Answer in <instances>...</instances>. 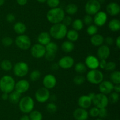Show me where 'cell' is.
<instances>
[{"instance_id": "1", "label": "cell", "mask_w": 120, "mask_h": 120, "mask_svg": "<svg viewBox=\"0 0 120 120\" xmlns=\"http://www.w3.org/2000/svg\"><path fill=\"white\" fill-rule=\"evenodd\" d=\"M65 16V12L60 7L51 8L46 14V18L52 24L61 23Z\"/></svg>"}, {"instance_id": "2", "label": "cell", "mask_w": 120, "mask_h": 120, "mask_svg": "<svg viewBox=\"0 0 120 120\" xmlns=\"http://www.w3.org/2000/svg\"><path fill=\"white\" fill-rule=\"evenodd\" d=\"M68 27L63 24L61 23L53 24L49 29V34L50 36L55 40H62L66 37Z\"/></svg>"}, {"instance_id": "3", "label": "cell", "mask_w": 120, "mask_h": 120, "mask_svg": "<svg viewBox=\"0 0 120 120\" xmlns=\"http://www.w3.org/2000/svg\"><path fill=\"white\" fill-rule=\"evenodd\" d=\"M15 80L10 75H4L0 79V90L2 92L9 94L14 90Z\"/></svg>"}, {"instance_id": "4", "label": "cell", "mask_w": 120, "mask_h": 120, "mask_svg": "<svg viewBox=\"0 0 120 120\" xmlns=\"http://www.w3.org/2000/svg\"><path fill=\"white\" fill-rule=\"evenodd\" d=\"M18 104L20 111L25 114H29L34 110L35 107L34 99L29 96H25L21 98Z\"/></svg>"}, {"instance_id": "5", "label": "cell", "mask_w": 120, "mask_h": 120, "mask_svg": "<svg viewBox=\"0 0 120 120\" xmlns=\"http://www.w3.org/2000/svg\"><path fill=\"white\" fill-rule=\"evenodd\" d=\"M86 79L92 84L98 85L104 80V74L98 69H90L87 74Z\"/></svg>"}, {"instance_id": "6", "label": "cell", "mask_w": 120, "mask_h": 120, "mask_svg": "<svg viewBox=\"0 0 120 120\" xmlns=\"http://www.w3.org/2000/svg\"><path fill=\"white\" fill-rule=\"evenodd\" d=\"M15 43L17 47L22 50H28L31 47V40L28 35L25 34L19 35L16 36Z\"/></svg>"}, {"instance_id": "7", "label": "cell", "mask_w": 120, "mask_h": 120, "mask_svg": "<svg viewBox=\"0 0 120 120\" xmlns=\"http://www.w3.org/2000/svg\"><path fill=\"white\" fill-rule=\"evenodd\" d=\"M13 71L15 76L18 77H23L29 72V66L25 62H18L13 66Z\"/></svg>"}, {"instance_id": "8", "label": "cell", "mask_w": 120, "mask_h": 120, "mask_svg": "<svg viewBox=\"0 0 120 120\" xmlns=\"http://www.w3.org/2000/svg\"><path fill=\"white\" fill-rule=\"evenodd\" d=\"M101 8V4L98 0H89L85 5V12L90 15H94Z\"/></svg>"}, {"instance_id": "9", "label": "cell", "mask_w": 120, "mask_h": 120, "mask_svg": "<svg viewBox=\"0 0 120 120\" xmlns=\"http://www.w3.org/2000/svg\"><path fill=\"white\" fill-rule=\"evenodd\" d=\"M109 103V99L107 95L98 93L96 94L94 98L92 100V104L94 107L98 108H106Z\"/></svg>"}, {"instance_id": "10", "label": "cell", "mask_w": 120, "mask_h": 120, "mask_svg": "<svg viewBox=\"0 0 120 120\" xmlns=\"http://www.w3.org/2000/svg\"><path fill=\"white\" fill-rule=\"evenodd\" d=\"M50 94L49 90L44 87H41L36 91L35 97L36 100L40 103H45L49 100Z\"/></svg>"}, {"instance_id": "11", "label": "cell", "mask_w": 120, "mask_h": 120, "mask_svg": "<svg viewBox=\"0 0 120 120\" xmlns=\"http://www.w3.org/2000/svg\"><path fill=\"white\" fill-rule=\"evenodd\" d=\"M46 52L45 47L39 43L35 44L30 47V54L35 58H43L45 55Z\"/></svg>"}, {"instance_id": "12", "label": "cell", "mask_w": 120, "mask_h": 120, "mask_svg": "<svg viewBox=\"0 0 120 120\" xmlns=\"http://www.w3.org/2000/svg\"><path fill=\"white\" fill-rule=\"evenodd\" d=\"M107 14L103 11H99L93 17V22L97 27H103L107 21Z\"/></svg>"}, {"instance_id": "13", "label": "cell", "mask_w": 120, "mask_h": 120, "mask_svg": "<svg viewBox=\"0 0 120 120\" xmlns=\"http://www.w3.org/2000/svg\"><path fill=\"white\" fill-rule=\"evenodd\" d=\"M42 84L45 88L52 89L55 87L57 84V79L55 75L48 74L43 77L42 80Z\"/></svg>"}, {"instance_id": "14", "label": "cell", "mask_w": 120, "mask_h": 120, "mask_svg": "<svg viewBox=\"0 0 120 120\" xmlns=\"http://www.w3.org/2000/svg\"><path fill=\"white\" fill-rule=\"evenodd\" d=\"M57 64L60 68L63 69H69L73 67L75 60L70 56H64L59 60Z\"/></svg>"}, {"instance_id": "15", "label": "cell", "mask_w": 120, "mask_h": 120, "mask_svg": "<svg viewBox=\"0 0 120 120\" xmlns=\"http://www.w3.org/2000/svg\"><path fill=\"white\" fill-rule=\"evenodd\" d=\"M98 88L101 94L108 95L113 91L114 84L110 81H104L103 80L100 83Z\"/></svg>"}, {"instance_id": "16", "label": "cell", "mask_w": 120, "mask_h": 120, "mask_svg": "<svg viewBox=\"0 0 120 120\" xmlns=\"http://www.w3.org/2000/svg\"><path fill=\"white\" fill-rule=\"evenodd\" d=\"M84 64L90 69H97L99 67V59L94 55H89L86 58Z\"/></svg>"}, {"instance_id": "17", "label": "cell", "mask_w": 120, "mask_h": 120, "mask_svg": "<svg viewBox=\"0 0 120 120\" xmlns=\"http://www.w3.org/2000/svg\"><path fill=\"white\" fill-rule=\"evenodd\" d=\"M30 87V84L26 80H21L15 82V91L21 94H23L28 91Z\"/></svg>"}, {"instance_id": "18", "label": "cell", "mask_w": 120, "mask_h": 120, "mask_svg": "<svg viewBox=\"0 0 120 120\" xmlns=\"http://www.w3.org/2000/svg\"><path fill=\"white\" fill-rule=\"evenodd\" d=\"M110 48L107 45H101L97 50V58L99 60H107L110 55Z\"/></svg>"}, {"instance_id": "19", "label": "cell", "mask_w": 120, "mask_h": 120, "mask_svg": "<svg viewBox=\"0 0 120 120\" xmlns=\"http://www.w3.org/2000/svg\"><path fill=\"white\" fill-rule=\"evenodd\" d=\"M73 116L76 120H87L89 118V112L86 109L79 107L74 111Z\"/></svg>"}, {"instance_id": "20", "label": "cell", "mask_w": 120, "mask_h": 120, "mask_svg": "<svg viewBox=\"0 0 120 120\" xmlns=\"http://www.w3.org/2000/svg\"><path fill=\"white\" fill-rule=\"evenodd\" d=\"M77 104L80 108L83 109H88L92 105V100L88 95H83L80 96L77 100Z\"/></svg>"}, {"instance_id": "21", "label": "cell", "mask_w": 120, "mask_h": 120, "mask_svg": "<svg viewBox=\"0 0 120 120\" xmlns=\"http://www.w3.org/2000/svg\"><path fill=\"white\" fill-rule=\"evenodd\" d=\"M106 11L111 16H117L120 12V7L117 2H112L109 3L106 7Z\"/></svg>"}, {"instance_id": "22", "label": "cell", "mask_w": 120, "mask_h": 120, "mask_svg": "<svg viewBox=\"0 0 120 120\" xmlns=\"http://www.w3.org/2000/svg\"><path fill=\"white\" fill-rule=\"evenodd\" d=\"M51 36L48 32H42L38 36V42L39 44L45 46L51 41Z\"/></svg>"}, {"instance_id": "23", "label": "cell", "mask_w": 120, "mask_h": 120, "mask_svg": "<svg viewBox=\"0 0 120 120\" xmlns=\"http://www.w3.org/2000/svg\"><path fill=\"white\" fill-rule=\"evenodd\" d=\"M104 41V38L102 35L96 34L93 35L90 38V42L94 47H99L103 44Z\"/></svg>"}, {"instance_id": "24", "label": "cell", "mask_w": 120, "mask_h": 120, "mask_svg": "<svg viewBox=\"0 0 120 120\" xmlns=\"http://www.w3.org/2000/svg\"><path fill=\"white\" fill-rule=\"evenodd\" d=\"M14 31L16 34H18V35H22V34H24L25 32L26 31V26L24 23L22 22H17L14 25V27H13Z\"/></svg>"}, {"instance_id": "25", "label": "cell", "mask_w": 120, "mask_h": 120, "mask_svg": "<svg viewBox=\"0 0 120 120\" xmlns=\"http://www.w3.org/2000/svg\"><path fill=\"white\" fill-rule=\"evenodd\" d=\"M66 37L67 38L68 41L75 42L78 40L79 37V34L78 31L75 30V29H70V30H68L67 31Z\"/></svg>"}, {"instance_id": "26", "label": "cell", "mask_w": 120, "mask_h": 120, "mask_svg": "<svg viewBox=\"0 0 120 120\" xmlns=\"http://www.w3.org/2000/svg\"><path fill=\"white\" fill-rule=\"evenodd\" d=\"M61 49L64 52L70 53L75 49V44L71 41H65L61 45Z\"/></svg>"}, {"instance_id": "27", "label": "cell", "mask_w": 120, "mask_h": 120, "mask_svg": "<svg viewBox=\"0 0 120 120\" xmlns=\"http://www.w3.org/2000/svg\"><path fill=\"white\" fill-rule=\"evenodd\" d=\"M109 29L112 32H117L120 29V21L118 19H112L108 24Z\"/></svg>"}, {"instance_id": "28", "label": "cell", "mask_w": 120, "mask_h": 120, "mask_svg": "<svg viewBox=\"0 0 120 120\" xmlns=\"http://www.w3.org/2000/svg\"><path fill=\"white\" fill-rule=\"evenodd\" d=\"M21 98V94L18 92L16 91H13L9 94L8 100L11 103L13 104H16L19 102L20 99Z\"/></svg>"}, {"instance_id": "29", "label": "cell", "mask_w": 120, "mask_h": 120, "mask_svg": "<svg viewBox=\"0 0 120 120\" xmlns=\"http://www.w3.org/2000/svg\"><path fill=\"white\" fill-rule=\"evenodd\" d=\"M78 11V7L75 4H69L65 7V12L70 15L76 14Z\"/></svg>"}, {"instance_id": "30", "label": "cell", "mask_w": 120, "mask_h": 120, "mask_svg": "<svg viewBox=\"0 0 120 120\" xmlns=\"http://www.w3.org/2000/svg\"><path fill=\"white\" fill-rule=\"evenodd\" d=\"M110 79L113 84H120V72L117 70L112 71L110 75Z\"/></svg>"}, {"instance_id": "31", "label": "cell", "mask_w": 120, "mask_h": 120, "mask_svg": "<svg viewBox=\"0 0 120 120\" xmlns=\"http://www.w3.org/2000/svg\"><path fill=\"white\" fill-rule=\"evenodd\" d=\"M45 47L46 51L48 52L56 54L57 50H58V45H57V44L54 42H52V41L46 45Z\"/></svg>"}, {"instance_id": "32", "label": "cell", "mask_w": 120, "mask_h": 120, "mask_svg": "<svg viewBox=\"0 0 120 120\" xmlns=\"http://www.w3.org/2000/svg\"><path fill=\"white\" fill-rule=\"evenodd\" d=\"M84 24L83 22V20L79 18L75 20L74 21H73L72 23H71L73 29L77 31L82 30L83 27H84Z\"/></svg>"}, {"instance_id": "33", "label": "cell", "mask_w": 120, "mask_h": 120, "mask_svg": "<svg viewBox=\"0 0 120 120\" xmlns=\"http://www.w3.org/2000/svg\"><path fill=\"white\" fill-rule=\"evenodd\" d=\"M87 67L85 64L83 62H78L75 65V70L77 74H83L85 73L87 71Z\"/></svg>"}, {"instance_id": "34", "label": "cell", "mask_w": 120, "mask_h": 120, "mask_svg": "<svg viewBox=\"0 0 120 120\" xmlns=\"http://www.w3.org/2000/svg\"><path fill=\"white\" fill-rule=\"evenodd\" d=\"M1 68L2 70L5 71H9L11 70L13 68V65L12 62H11L9 60H4L1 61Z\"/></svg>"}, {"instance_id": "35", "label": "cell", "mask_w": 120, "mask_h": 120, "mask_svg": "<svg viewBox=\"0 0 120 120\" xmlns=\"http://www.w3.org/2000/svg\"><path fill=\"white\" fill-rule=\"evenodd\" d=\"M29 117L30 120H42L43 115L39 111L33 110L29 113Z\"/></svg>"}, {"instance_id": "36", "label": "cell", "mask_w": 120, "mask_h": 120, "mask_svg": "<svg viewBox=\"0 0 120 120\" xmlns=\"http://www.w3.org/2000/svg\"><path fill=\"white\" fill-rule=\"evenodd\" d=\"M41 76V72L38 69H34L29 74V79L33 82L38 81Z\"/></svg>"}, {"instance_id": "37", "label": "cell", "mask_w": 120, "mask_h": 120, "mask_svg": "<svg viewBox=\"0 0 120 120\" xmlns=\"http://www.w3.org/2000/svg\"><path fill=\"white\" fill-rule=\"evenodd\" d=\"M108 99H109V102H111L112 104H116L119 101L120 95L118 93L112 91L110 94V96L109 97H108Z\"/></svg>"}, {"instance_id": "38", "label": "cell", "mask_w": 120, "mask_h": 120, "mask_svg": "<svg viewBox=\"0 0 120 120\" xmlns=\"http://www.w3.org/2000/svg\"><path fill=\"white\" fill-rule=\"evenodd\" d=\"M73 82L75 83V85H81L83 84L84 82L86 81V78L84 77L83 75L79 74V75H77L73 78Z\"/></svg>"}, {"instance_id": "39", "label": "cell", "mask_w": 120, "mask_h": 120, "mask_svg": "<svg viewBox=\"0 0 120 120\" xmlns=\"http://www.w3.org/2000/svg\"><path fill=\"white\" fill-rule=\"evenodd\" d=\"M98 30V27H97L94 24H91L88 26L87 28L86 29V32L88 35H90V36H93V35L97 34Z\"/></svg>"}, {"instance_id": "40", "label": "cell", "mask_w": 120, "mask_h": 120, "mask_svg": "<svg viewBox=\"0 0 120 120\" xmlns=\"http://www.w3.org/2000/svg\"><path fill=\"white\" fill-rule=\"evenodd\" d=\"M2 45L5 47H9L14 43V40L10 36H5L1 40Z\"/></svg>"}, {"instance_id": "41", "label": "cell", "mask_w": 120, "mask_h": 120, "mask_svg": "<svg viewBox=\"0 0 120 120\" xmlns=\"http://www.w3.org/2000/svg\"><path fill=\"white\" fill-rule=\"evenodd\" d=\"M46 111L49 113H50V114H53V113H55L57 111V105L54 102H49L46 105Z\"/></svg>"}, {"instance_id": "42", "label": "cell", "mask_w": 120, "mask_h": 120, "mask_svg": "<svg viewBox=\"0 0 120 120\" xmlns=\"http://www.w3.org/2000/svg\"><path fill=\"white\" fill-rule=\"evenodd\" d=\"M89 116H90L93 118H96L98 116V112H99V108L96 107H92L90 108L89 112Z\"/></svg>"}, {"instance_id": "43", "label": "cell", "mask_w": 120, "mask_h": 120, "mask_svg": "<svg viewBox=\"0 0 120 120\" xmlns=\"http://www.w3.org/2000/svg\"><path fill=\"white\" fill-rule=\"evenodd\" d=\"M116 67H117V65H116V62H112V61H110V62H107V65L105 69L107 71L112 72L116 70Z\"/></svg>"}, {"instance_id": "44", "label": "cell", "mask_w": 120, "mask_h": 120, "mask_svg": "<svg viewBox=\"0 0 120 120\" xmlns=\"http://www.w3.org/2000/svg\"><path fill=\"white\" fill-rule=\"evenodd\" d=\"M46 4L50 8H55L58 7L60 4V0H47Z\"/></svg>"}, {"instance_id": "45", "label": "cell", "mask_w": 120, "mask_h": 120, "mask_svg": "<svg viewBox=\"0 0 120 120\" xmlns=\"http://www.w3.org/2000/svg\"><path fill=\"white\" fill-rule=\"evenodd\" d=\"M83 23H84V24L89 26L90 25L92 24V23L93 22V18L92 17L91 15L86 14V15L84 16V18H83Z\"/></svg>"}, {"instance_id": "46", "label": "cell", "mask_w": 120, "mask_h": 120, "mask_svg": "<svg viewBox=\"0 0 120 120\" xmlns=\"http://www.w3.org/2000/svg\"><path fill=\"white\" fill-rule=\"evenodd\" d=\"M108 115L107 109L106 108H100L99 109V112H98V117L100 118L104 119L107 117Z\"/></svg>"}, {"instance_id": "47", "label": "cell", "mask_w": 120, "mask_h": 120, "mask_svg": "<svg viewBox=\"0 0 120 120\" xmlns=\"http://www.w3.org/2000/svg\"><path fill=\"white\" fill-rule=\"evenodd\" d=\"M73 22V20L71 18V17L69 15H68V16H65L63 18V21H62V23L64 25H66V27L70 25Z\"/></svg>"}, {"instance_id": "48", "label": "cell", "mask_w": 120, "mask_h": 120, "mask_svg": "<svg viewBox=\"0 0 120 120\" xmlns=\"http://www.w3.org/2000/svg\"><path fill=\"white\" fill-rule=\"evenodd\" d=\"M44 56L45 57L46 60L47 61L52 62V61H54L55 59L56 58V54L46 52V54Z\"/></svg>"}, {"instance_id": "49", "label": "cell", "mask_w": 120, "mask_h": 120, "mask_svg": "<svg viewBox=\"0 0 120 120\" xmlns=\"http://www.w3.org/2000/svg\"><path fill=\"white\" fill-rule=\"evenodd\" d=\"M15 20V15L11 13H9L6 16V21L9 23H11V22H14Z\"/></svg>"}, {"instance_id": "50", "label": "cell", "mask_w": 120, "mask_h": 120, "mask_svg": "<svg viewBox=\"0 0 120 120\" xmlns=\"http://www.w3.org/2000/svg\"><path fill=\"white\" fill-rule=\"evenodd\" d=\"M104 42H105V44H106L105 45H107L108 46H110L113 44L114 42V40L111 36H107V38H104Z\"/></svg>"}, {"instance_id": "51", "label": "cell", "mask_w": 120, "mask_h": 120, "mask_svg": "<svg viewBox=\"0 0 120 120\" xmlns=\"http://www.w3.org/2000/svg\"><path fill=\"white\" fill-rule=\"evenodd\" d=\"M106 60H99V67L101 69H105L107 65Z\"/></svg>"}, {"instance_id": "52", "label": "cell", "mask_w": 120, "mask_h": 120, "mask_svg": "<svg viewBox=\"0 0 120 120\" xmlns=\"http://www.w3.org/2000/svg\"><path fill=\"white\" fill-rule=\"evenodd\" d=\"M16 2L20 6H24L28 2V0H16Z\"/></svg>"}, {"instance_id": "53", "label": "cell", "mask_w": 120, "mask_h": 120, "mask_svg": "<svg viewBox=\"0 0 120 120\" xmlns=\"http://www.w3.org/2000/svg\"><path fill=\"white\" fill-rule=\"evenodd\" d=\"M113 91H114V92L117 93L120 92V84H115L114 85V89Z\"/></svg>"}, {"instance_id": "54", "label": "cell", "mask_w": 120, "mask_h": 120, "mask_svg": "<svg viewBox=\"0 0 120 120\" xmlns=\"http://www.w3.org/2000/svg\"><path fill=\"white\" fill-rule=\"evenodd\" d=\"M8 97H9V94L5 92H2V95H1V98H2V100L6 101V100H8Z\"/></svg>"}, {"instance_id": "55", "label": "cell", "mask_w": 120, "mask_h": 120, "mask_svg": "<svg viewBox=\"0 0 120 120\" xmlns=\"http://www.w3.org/2000/svg\"><path fill=\"white\" fill-rule=\"evenodd\" d=\"M59 68V67L58 65V64L57 63H53L52 64V66H51V68L52 70L53 71H56L58 69V68Z\"/></svg>"}, {"instance_id": "56", "label": "cell", "mask_w": 120, "mask_h": 120, "mask_svg": "<svg viewBox=\"0 0 120 120\" xmlns=\"http://www.w3.org/2000/svg\"><path fill=\"white\" fill-rule=\"evenodd\" d=\"M116 44L117 48L120 49V36H118L116 40Z\"/></svg>"}, {"instance_id": "57", "label": "cell", "mask_w": 120, "mask_h": 120, "mask_svg": "<svg viewBox=\"0 0 120 120\" xmlns=\"http://www.w3.org/2000/svg\"><path fill=\"white\" fill-rule=\"evenodd\" d=\"M19 120H30L29 117V115H26V114H25V115H22L21 118H20Z\"/></svg>"}, {"instance_id": "58", "label": "cell", "mask_w": 120, "mask_h": 120, "mask_svg": "<svg viewBox=\"0 0 120 120\" xmlns=\"http://www.w3.org/2000/svg\"><path fill=\"white\" fill-rule=\"evenodd\" d=\"M96 93L95 92H90V94H89V95H87L88 96H89V97H90V98L91 99V100H93V99L94 98V96H95V95H96Z\"/></svg>"}, {"instance_id": "59", "label": "cell", "mask_w": 120, "mask_h": 120, "mask_svg": "<svg viewBox=\"0 0 120 120\" xmlns=\"http://www.w3.org/2000/svg\"><path fill=\"white\" fill-rule=\"evenodd\" d=\"M47 0H37V1L39 3H45V2H46Z\"/></svg>"}, {"instance_id": "60", "label": "cell", "mask_w": 120, "mask_h": 120, "mask_svg": "<svg viewBox=\"0 0 120 120\" xmlns=\"http://www.w3.org/2000/svg\"><path fill=\"white\" fill-rule=\"evenodd\" d=\"M5 0H0V6H2L4 4Z\"/></svg>"}, {"instance_id": "61", "label": "cell", "mask_w": 120, "mask_h": 120, "mask_svg": "<svg viewBox=\"0 0 120 120\" xmlns=\"http://www.w3.org/2000/svg\"><path fill=\"white\" fill-rule=\"evenodd\" d=\"M95 120H103V119L102 118H97V119H96Z\"/></svg>"}, {"instance_id": "62", "label": "cell", "mask_w": 120, "mask_h": 120, "mask_svg": "<svg viewBox=\"0 0 120 120\" xmlns=\"http://www.w3.org/2000/svg\"></svg>"}]
</instances>
